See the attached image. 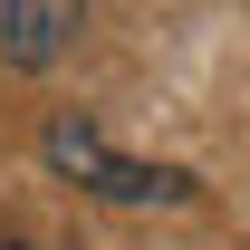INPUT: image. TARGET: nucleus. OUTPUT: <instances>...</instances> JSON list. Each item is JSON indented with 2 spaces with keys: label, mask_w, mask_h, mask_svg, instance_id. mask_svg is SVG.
Masks as SVG:
<instances>
[{
  "label": "nucleus",
  "mask_w": 250,
  "mask_h": 250,
  "mask_svg": "<svg viewBox=\"0 0 250 250\" xmlns=\"http://www.w3.org/2000/svg\"><path fill=\"white\" fill-rule=\"evenodd\" d=\"M77 29H87V0H0V58H10V67L67 58Z\"/></svg>",
  "instance_id": "obj_2"
},
{
  "label": "nucleus",
  "mask_w": 250,
  "mask_h": 250,
  "mask_svg": "<svg viewBox=\"0 0 250 250\" xmlns=\"http://www.w3.org/2000/svg\"><path fill=\"white\" fill-rule=\"evenodd\" d=\"M39 154H48V173H67V183H77V192H96V202H192V173L116 154V145H106L87 116H48Z\"/></svg>",
  "instance_id": "obj_1"
},
{
  "label": "nucleus",
  "mask_w": 250,
  "mask_h": 250,
  "mask_svg": "<svg viewBox=\"0 0 250 250\" xmlns=\"http://www.w3.org/2000/svg\"><path fill=\"white\" fill-rule=\"evenodd\" d=\"M0 250H29V241H0Z\"/></svg>",
  "instance_id": "obj_3"
}]
</instances>
